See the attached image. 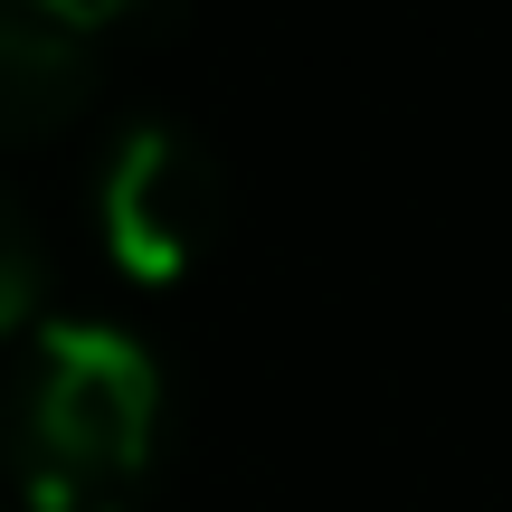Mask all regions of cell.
<instances>
[{"label":"cell","instance_id":"1","mask_svg":"<svg viewBox=\"0 0 512 512\" xmlns=\"http://www.w3.org/2000/svg\"><path fill=\"white\" fill-rule=\"evenodd\" d=\"M162 437V370L124 323H38L10 418V465L29 512H133Z\"/></svg>","mask_w":512,"mask_h":512},{"label":"cell","instance_id":"2","mask_svg":"<svg viewBox=\"0 0 512 512\" xmlns=\"http://www.w3.org/2000/svg\"><path fill=\"white\" fill-rule=\"evenodd\" d=\"M95 219H105V256L143 285H181L228 219V171L171 114L124 124V143L105 152V181H95Z\"/></svg>","mask_w":512,"mask_h":512},{"label":"cell","instance_id":"3","mask_svg":"<svg viewBox=\"0 0 512 512\" xmlns=\"http://www.w3.org/2000/svg\"><path fill=\"white\" fill-rule=\"evenodd\" d=\"M143 10L152 0H0V152L76 124Z\"/></svg>","mask_w":512,"mask_h":512},{"label":"cell","instance_id":"4","mask_svg":"<svg viewBox=\"0 0 512 512\" xmlns=\"http://www.w3.org/2000/svg\"><path fill=\"white\" fill-rule=\"evenodd\" d=\"M48 228L29 219V200L19 190H0V332H19V323H38L48 313Z\"/></svg>","mask_w":512,"mask_h":512}]
</instances>
